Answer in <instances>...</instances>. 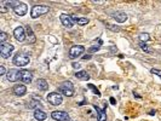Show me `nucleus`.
<instances>
[{
    "instance_id": "25",
    "label": "nucleus",
    "mask_w": 161,
    "mask_h": 121,
    "mask_svg": "<svg viewBox=\"0 0 161 121\" xmlns=\"http://www.w3.org/2000/svg\"><path fill=\"white\" fill-rule=\"evenodd\" d=\"M6 39H7V34H6L5 32H1V33H0V41H1V42H5Z\"/></svg>"
},
{
    "instance_id": "20",
    "label": "nucleus",
    "mask_w": 161,
    "mask_h": 121,
    "mask_svg": "<svg viewBox=\"0 0 161 121\" xmlns=\"http://www.w3.org/2000/svg\"><path fill=\"white\" fill-rule=\"evenodd\" d=\"M139 40H141V42H147V41L150 40V36H149L148 33H141L139 34Z\"/></svg>"
},
{
    "instance_id": "22",
    "label": "nucleus",
    "mask_w": 161,
    "mask_h": 121,
    "mask_svg": "<svg viewBox=\"0 0 161 121\" xmlns=\"http://www.w3.org/2000/svg\"><path fill=\"white\" fill-rule=\"evenodd\" d=\"M139 46H141V49H142L144 52H148V53H150V52L153 51L152 49H149V47H148V45H147L146 42H141V44H139Z\"/></svg>"
},
{
    "instance_id": "10",
    "label": "nucleus",
    "mask_w": 161,
    "mask_h": 121,
    "mask_svg": "<svg viewBox=\"0 0 161 121\" xmlns=\"http://www.w3.org/2000/svg\"><path fill=\"white\" fill-rule=\"evenodd\" d=\"M13 11L17 16H24L28 11V6L24 4V2H18L15 7H13Z\"/></svg>"
},
{
    "instance_id": "13",
    "label": "nucleus",
    "mask_w": 161,
    "mask_h": 121,
    "mask_svg": "<svg viewBox=\"0 0 161 121\" xmlns=\"http://www.w3.org/2000/svg\"><path fill=\"white\" fill-rule=\"evenodd\" d=\"M12 91H13V93H15L16 96L21 97V96H24V95H26L27 87H26L24 85H15L13 89H12Z\"/></svg>"
},
{
    "instance_id": "9",
    "label": "nucleus",
    "mask_w": 161,
    "mask_h": 121,
    "mask_svg": "<svg viewBox=\"0 0 161 121\" xmlns=\"http://www.w3.org/2000/svg\"><path fill=\"white\" fill-rule=\"evenodd\" d=\"M13 36L17 41L22 42L26 40V32H24V28L23 27H17L15 30H13Z\"/></svg>"
},
{
    "instance_id": "14",
    "label": "nucleus",
    "mask_w": 161,
    "mask_h": 121,
    "mask_svg": "<svg viewBox=\"0 0 161 121\" xmlns=\"http://www.w3.org/2000/svg\"><path fill=\"white\" fill-rule=\"evenodd\" d=\"M34 118L38 121H44L47 119V114L41 109H35L34 110Z\"/></svg>"
},
{
    "instance_id": "11",
    "label": "nucleus",
    "mask_w": 161,
    "mask_h": 121,
    "mask_svg": "<svg viewBox=\"0 0 161 121\" xmlns=\"http://www.w3.org/2000/svg\"><path fill=\"white\" fill-rule=\"evenodd\" d=\"M19 70H17V69H10L9 72H7V75H6V78H7V80L9 81H11V82H15V81H17V80H19Z\"/></svg>"
},
{
    "instance_id": "15",
    "label": "nucleus",
    "mask_w": 161,
    "mask_h": 121,
    "mask_svg": "<svg viewBox=\"0 0 161 121\" xmlns=\"http://www.w3.org/2000/svg\"><path fill=\"white\" fill-rule=\"evenodd\" d=\"M113 18H114L116 22H119V23H124V22H126V19H127V15H126L125 12H116V13L113 15Z\"/></svg>"
},
{
    "instance_id": "1",
    "label": "nucleus",
    "mask_w": 161,
    "mask_h": 121,
    "mask_svg": "<svg viewBox=\"0 0 161 121\" xmlns=\"http://www.w3.org/2000/svg\"><path fill=\"white\" fill-rule=\"evenodd\" d=\"M58 91L67 97H72L74 95V86L70 81H64L58 86Z\"/></svg>"
},
{
    "instance_id": "24",
    "label": "nucleus",
    "mask_w": 161,
    "mask_h": 121,
    "mask_svg": "<svg viewBox=\"0 0 161 121\" xmlns=\"http://www.w3.org/2000/svg\"><path fill=\"white\" fill-rule=\"evenodd\" d=\"M107 28L110 29V30H113V32H119L120 30V28L118 25H114V24H107Z\"/></svg>"
},
{
    "instance_id": "18",
    "label": "nucleus",
    "mask_w": 161,
    "mask_h": 121,
    "mask_svg": "<svg viewBox=\"0 0 161 121\" xmlns=\"http://www.w3.org/2000/svg\"><path fill=\"white\" fill-rule=\"evenodd\" d=\"M36 85H38L39 90H41V91H46V90L49 89V84H47V81L44 80V79H39V80L36 81Z\"/></svg>"
},
{
    "instance_id": "27",
    "label": "nucleus",
    "mask_w": 161,
    "mask_h": 121,
    "mask_svg": "<svg viewBox=\"0 0 161 121\" xmlns=\"http://www.w3.org/2000/svg\"><path fill=\"white\" fill-rule=\"evenodd\" d=\"M98 50H99V46H92V47L88 49V52H96Z\"/></svg>"
},
{
    "instance_id": "12",
    "label": "nucleus",
    "mask_w": 161,
    "mask_h": 121,
    "mask_svg": "<svg viewBox=\"0 0 161 121\" xmlns=\"http://www.w3.org/2000/svg\"><path fill=\"white\" fill-rule=\"evenodd\" d=\"M60 18H61L62 24H63L66 28H72V27H73V21H72V17H70V16L63 13V15H61Z\"/></svg>"
},
{
    "instance_id": "23",
    "label": "nucleus",
    "mask_w": 161,
    "mask_h": 121,
    "mask_svg": "<svg viewBox=\"0 0 161 121\" xmlns=\"http://www.w3.org/2000/svg\"><path fill=\"white\" fill-rule=\"evenodd\" d=\"M87 87H88L90 90H92L94 95H97V96H101V92H99V91H98V90H97V89H96V87H94L92 84H88V85H87Z\"/></svg>"
},
{
    "instance_id": "19",
    "label": "nucleus",
    "mask_w": 161,
    "mask_h": 121,
    "mask_svg": "<svg viewBox=\"0 0 161 121\" xmlns=\"http://www.w3.org/2000/svg\"><path fill=\"white\" fill-rule=\"evenodd\" d=\"M27 33H28V40L30 44H34L36 41L35 36H34V33H33V29L30 27H27Z\"/></svg>"
},
{
    "instance_id": "5",
    "label": "nucleus",
    "mask_w": 161,
    "mask_h": 121,
    "mask_svg": "<svg viewBox=\"0 0 161 121\" xmlns=\"http://www.w3.org/2000/svg\"><path fill=\"white\" fill-rule=\"evenodd\" d=\"M47 101H49L50 104L57 107V106H61V104H62L63 97H62V95H60V93H57V92H51V93L47 95Z\"/></svg>"
},
{
    "instance_id": "3",
    "label": "nucleus",
    "mask_w": 161,
    "mask_h": 121,
    "mask_svg": "<svg viewBox=\"0 0 161 121\" xmlns=\"http://www.w3.org/2000/svg\"><path fill=\"white\" fill-rule=\"evenodd\" d=\"M13 50H15V46L11 44H6V42L0 44V55L2 58H9Z\"/></svg>"
},
{
    "instance_id": "28",
    "label": "nucleus",
    "mask_w": 161,
    "mask_h": 121,
    "mask_svg": "<svg viewBox=\"0 0 161 121\" xmlns=\"http://www.w3.org/2000/svg\"><path fill=\"white\" fill-rule=\"evenodd\" d=\"M72 66H73V68H74V69H80V68H81L80 63H75V62H74Z\"/></svg>"
},
{
    "instance_id": "6",
    "label": "nucleus",
    "mask_w": 161,
    "mask_h": 121,
    "mask_svg": "<svg viewBox=\"0 0 161 121\" xmlns=\"http://www.w3.org/2000/svg\"><path fill=\"white\" fill-rule=\"evenodd\" d=\"M51 118L56 121H69L70 116L68 115V113L63 112V110H55L51 113Z\"/></svg>"
},
{
    "instance_id": "17",
    "label": "nucleus",
    "mask_w": 161,
    "mask_h": 121,
    "mask_svg": "<svg viewBox=\"0 0 161 121\" xmlns=\"http://www.w3.org/2000/svg\"><path fill=\"white\" fill-rule=\"evenodd\" d=\"M75 78L79 79V80H82V81H87L90 79V75L85 70H79V72L75 73Z\"/></svg>"
},
{
    "instance_id": "30",
    "label": "nucleus",
    "mask_w": 161,
    "mask_h": 121,
    "mask_svg": "<svg viewBox=\"0 0 161 121\" xmlns=\"http://www.w3.org/2000/svg\"><path fill=\"white\" fill-rule=\"evenodd\" d=\"M110 103H111V104H115V103H116V102H115V98L111 97V98H110Z\"/></svg>"
},
{
    "instance_id": "4",
    "label": "nucleus",
    "mask_w": 161,
    "mask_h": 121,
    "mask_svg": "<svg viewBox=\"0 0 161 121\" xmlns=\"http://www.w3.org/2000/svg\"><path fill=\"white\" fill-rule=\"evenodd\" d=\"M29 62H30L29 57H28L27 55H23V53H17V55L13 57V64H15V66H18V67H24V66H27Z\"/></svg>"
},
{
    "instance_id": "16",
    "label": "nucleus",
    "mask_w": 161,
    "mask_h": 121,
    "mask_svg": "<svg viewBox=\"0 0 161 121\" xmlns=\"http://www.w3.org/2000/svg\"><path fill=\"white\" fill-rule=\"evenodd\" d=\"M94 108L97 110V119H98V121H107L105 109H99L97 106H94Z\"/></svg>"
},
{
    "instance_id": "31",
    "label": "nucleus",
    "mask_w": 161,
    "mask_h": 121,
    "mask_svg": "<svg viewBox=\"0 0 161 121\" xmlns=\"http://www.w3.org/2000/svg\"><path fill=\"white\" fill-rule=\"evenodd\" d=\"M82 58H84V59H90V58H91V56H88V55H86V56H84Z\"/></svg>"
},
{
    "instance_id": "29",
    "label": "nucleus",
    "mask_w": 161,
    "mask_h": 121,
    "mask_svg": "<svg viewBox=\"0 0 161 121\" xmlns=\"http://www.w3.org/2000/svg\"><path fill=\"white\" fill-rule=\"evenodd\" d=\"M5 73H6V69H5L4 66H1L0 67V75H5Z\"/></svg>"
},
{
    "instance_id": "8",
    "label": "nucleus",
    "mask_w": 161,
    "mask_h": 121,
    "mask_svg": "<svg viewBox=\"0 0 161 121\" xmlns=\"http://www.w3.org/2000/svg\"><path fill=\"white\" fill-rule=\"evenodd\" d=\"M19 80H21L23 84H30L32 80H33V75H32V73H30L29 70L23 69V70H21V73H19Z\"/></svg>"
},
{
    "instance_id": "7",
    "label": "nucleus",
    "mask_w": 161,
    "mask_h": 121,
    "mask_svg": "<svg viewBox=\"0 0 161 121\" xmlns=\"http://www.w3.org/2000/svg\"><path fill=\"white\" fill-rule=\"evenodd\" d=\"M84 51H85V47L81 46V45H74V46H72L70 50H69V58L74 59V58L79 57V56H81L84 53Z\"/></svg>"
},
{
    "instance_id": "26",
    "label": "nucleus",
    "mask_w": 161,
    "mask_h": 121,
    "mask_svg": "<svg viewBox=\"0 0 161 121\" xmlns=\"http://www.w3.org/2000/svg\"><path fill=\"white\" fill-rule=\"evenodd\" d=\"M150 73H152V74H155V75H158V76H159V78L161 79V70H159V69H154V68H153V69L150 70Z\"/></svg>"
},
{
    "instance_id": "21",
    "label": "nucleus",
    "mask_w": 161,
    "mask_h": 121,
    "mask_svg": "<svg viewBox=\"0 0 161 121\" xmlns=\"http://www.w3.org/2000/svg\"><path fill=\"white\" fill-rule=\"evenodd\" d=\"M28 108H30V109H32V108H36V109L39 108V109H40V101H36V102L32 101V102L28 104Z\"/></svg>"
},
{
    "instance_id": "2",
    "label": "nucleus",
    "mask_w": 161,
    "mask_h": 121,
    "mask_svg": "<svg viewBox=\"0 0 161 121\" xmlns=\"http://www.w3.org/2000/svg\"><path fill=\"white\" fill-rule=\"evenodd\" d=\"M47 12H49V6H45V5H35L32 8L30 17L32 18H38V17H40L43 15H46Z\"/></svg>"
}]
</instances>
